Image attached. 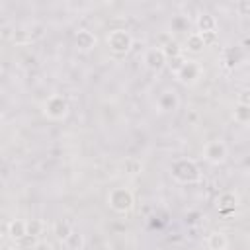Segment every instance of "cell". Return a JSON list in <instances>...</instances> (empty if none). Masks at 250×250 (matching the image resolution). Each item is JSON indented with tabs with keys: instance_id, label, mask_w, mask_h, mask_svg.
Wrapping results in <instances>:
<instances>
[{
	"instance_id": "6da1fadb",
	"label": "cell",
	"mask_w": 250,
	"mask_h": 250,
	"mask_svg": "<svg viewBox=\"0 0 250 250\" xmlns=\"http://www.w3.org/2000/svg\"><path fill=\"white\" fill-rule=\"evenodd\" d=\"M170 172H172V178L180 184H197V182H201V170L191 158H180V160L172 162Z\"/></svg>"
},
{
	"instance_id": "7a4b0ae2",
	"label": "cell",
	"mask_w": 250,
	"mask_h": 250,
	"mask_svg": "<svg viewBox=\"0 0 250 250\" xmlns=\"http://www.w3.org/2000/svg\"><path fill=\"white\" fill-rule=\"evenodd\" d=\"M107 203H109L111 211L123 215V213H129L133 209L135 197H133V191L127 188H113L107 195Z\"/></svg>"
},
{
	"instance_id": "3957f363",
	"label": "cell",
	"mask_w": 250,
	"mask_h": 250,
	"mask_svg": "<svg viewBox=\"0 0 250 250\" xmlns=\"http://www.w3.org/2000/svg\"><path fill=\"white\" fill-rule=\"evenodd\" d=\"M107 47L115 55H125L133 47V35L127 29H111L107 35Z\"/></svg>"
},
{
	"instance_id": "277c9868",
	"label": "cell",
	"mask_w": 250,
	"mask_h": 250,
	"mask_svg": "<svg viewBox=\"0 0 250 250\" xmlns=\"http://www.w3.org/2000/svg\"><path fill=\"white\" fill-rule=\"evenodd\" d=\"M43 113L49 119H55V121L66 117V113H68V100L64 96H61V94L49 96L45 100V104H43Z\"/></svg>"
},
{
	"instance_id": "5b68a950",
	"label": "cell",
	"mask_w": 250,
	"mask_h": 250,
	"mask_svg": "<svg viewBox=\"0 0 250 250\" xmlns=\"http://www.w3.org/2000/svg\"><path fill=\"white\" fill-rule=\"evenodd\" d=\"M229 156V148L223 141H209L205 146H203V158L211 164H223Z\"/></svg>"
},
{
	"instance_id": "8992f818",
	"label": "cell",
	"mask_w": 250,
	"mask_h": 250,
	"mask_svg": "<svg viewBox=\"0 0 250 250\" xmlns=\"http://www.w3.org/2000/svg\"><path fill=\"white\" fill-rule=\"evenodd\" d=\"M143 62H145V66H146L148 70L158 72V70H162V68L166 66L168 57L164 55L162 47H150V49L145 51V55H143Z\"/></svg>"
},
{
	"instance_id": "52a82bcc",
	"label": "cell",
	"mask_w": 250,
	"mask_h": 250,
	"mask_svg": "<svg viewBox=\"0 0 250 250\" xmlns=\"http://www.w3.org/2000/svg\"><path fill=\"white\" fill-rule=\"evenodd\" d=\"M176 78H178V82H182V84H186V86L195 84V82L201 78V64H199L197 61L188 59V62L182 66V70L176 74Z\"/></svg>"
},
{
	"instance_id": "ba28073f",
	"label": "cell",
	"mask_w": 250,
	"mask_h": 250,
	"mask_svg": "<svg viewBox=\"0 0 250 250\" xmlns=\"http://www.w3.org/2000/svg\"><path fill=\"white\" fill-rule=\"evenodd\" d=\"M238 203H240V197H238V193H234V191H223V193H219V197H217V201H215L219 213L225 215V217H230V215L236 211Z\"/></svg>"
},
{
	"instance_id": "9c48e42d",
	"label": "cell",
	"mask_w": 250,
	"mask_h": 250,
	"mask_svg": "<svg viewBox=\"0 0 250 250\" xmlns=\"http://www.w3.org/2000/svg\"><path fill=\"white\" fill-rule=\"evenodd\" d=\"M74 45H76L78 51L90 53V51L98 45V39H96V35H94L90 29H78L76 35H74Z\"/></svg>"
},
{
	"instance_id": "30bf717a",
	"label": "cell",
	"mask_w": 250,
	"mask_h": 250,
	"mask_svg": "<svg viewBox=\"0 0 250 250\" xmlns=\"http://www.w3.org/2000/svg\"><path fill=\"white\" fill-rule=\"evenodd\" d=\"M156 104H158V109H160V111H174V109H178V105H180V98H178V94H176L174 90H164V92L158 96Z\"/></svg>"
},
{
	"instance_id": "8fae6325",
	"label": "cell",
	"mask_w": 250,
	"mask_h": 250,
	"mask_svg": "<svg viewBox=\"0 0 250 250\" xmlns=\"http://www.w3.org/2000/svg\"><path fill=\"white\" fill-rule=\"evenodd\" d=\"M6 230H8V236L16 242L27 238V221H21V219H12L8 225H6Z\"/></svg>"
},
{
	"instance_id": "7c38bea8",
	"label": "cell",
	"mask_w": 250,
	"mask_h": 250,
	"mask_svg": "<svg viewBox=\"0 0 250 250\" xmlns=\"http://www.w3.org/2000/svg\"><path fill=\"white\" fill-rule=\"evenodd\" d=\"M195 27H197V33H209V31H217V20L215 16L203 12V14H197L195 18Z\"/></svg>"
},
{
	"instance_id": "4fadbf2b",
	"label": "cell",
	"mask_w": 250,
	"mask_h": 250,
	"mask_svg": "<svg viewBox=\"0 0 250 250\" xmlns=\"http://www.w3.org/2000/svg\"><path fill=\"white\" fill-rule=\"evenodd\" d=\"M207 45H205V41H203V37H201V33H189L188 37H186V43H184V49L188 51V53H191V55H199V53H203V49H205Z\"/></svg>"
},
{
	"instance_id": "5bb4252c",
	"label": "cell",
	"mask_w": 250,
	"mask_h": 250,
	"mask_svg": "<svg viewBox=\"0 0 250 250\" xmlns=\"http://www.w3.org/2000/svg\"><path fill=\"white\" fill-rule=\"evenodd\" d=\"M72 232H74V230H72L70 221H66V219H57V221L53 223V234L57 236V240L66 242Z\"/></svg>"
},
{
	"instance_id": "9a60e30c",
	"label": "cell",
	"mask_w": 250,
	"mask_h": 250,
	"mask_svg": "<svg viewBox=\"0 0 250 250\" xmlns=\"http://www.w3.org/2000/svg\"><path fill=\"white\" fill-rule=\"evenodd\" d=\"M227 246H229V238H227L225 232H221V230L209 232V236H207V250H227Z\"/></svg>"
},
{
	"instance_id": "2e32d148",
	"label": "cell",
	"mask_w": 250,
	"mask_h": 250,
	"mask_svg": "<svg viewBox=\"0 0 250 250\" xmlns=\"http://www.w3.org/2000/svg\"><path fill=\"white\" fill-rule=\"evenodd\" d=\"M232 117H234V121L240 123V125H250V105L236 104V105H234V111H232Z\"/></svg>"
},
{
	"instance_id": "e0dca14e",
	"label": "cell",
	"mask_w": 250,
	"mask_h": 250,
	"mask_svg": "<svg viewBox=\"0 0 250 250\" xmlns=\"http://www.w3.org/2000/svg\"><path fill=\"white\" fill-rule=\"evenodd\" d=\"M162 51H164V55H166L168 59L178 57V55H184V47H180V43L174 41V39H168V41L162 45Z\"/></svg>"
},
{
	"instance_id": "ac0fdd59",
	"label": "cell",
	"mask_w": 250,
	"mask_h": 250,
	"mask_svg": "<svg viewBox=\"0 0 250 250\" xmlns=\"http://www.w3.org/2000/svg\"><path fill=\"white\" fill-rule=\"evenodd\" d=\"M12 41H14L16 45H27V43H33V37H31V33H29V27L16 29V33H14Z\"/></svg>"
},
{
	"instance_id": "d6986e66",
	"label": "cell",
	"mask_w": 250,
	"mask_h": 250,
	"mask_svg": "<svg viewBox=\"0 0 250 250\" xmlns=\"http://www.w3.org/2000/svg\"><path fill=\"white\" fill-rule=\"evenodd\" d=\"M121 166H123V170H125L129 176H137V174H141V170H143V164H141V160H137V158H125V162H123Z\"/></svg>"
},
{
	"instance_id": "ffe728a7",
	"label": "cell",
	"mask_w": 250,
	"mask_h": 250,
	"mask_svg": "<svg viewBox=\"0 0 250 250\" xmlns=\"http://www.w3.org/2000/svg\"><path fill=\"white\" fill-rule=\"evenodd\" d=\"M188 62V59H186V55H178V57H172V59H168V62H166V66L170 68V72H174V74H178L180 70H182V66Z\"/></svg>"
},
{
	"instance_id": "44dd1931",
	"label": "cell",
	"mask_w": 250,
	"mask_h": 250,
	"mask_svg": "<svg viewBox=\"0 0 250 250\" xmlns=\"http://www.w3.org/2000/svg\"><path fill=\"white\" fill-rule=\"evenodd\" d=\"M43 221L41 219H31V221H27V236H31V238H35V236H39L41 232H43Z\"/></svg>"
},
{
	"instance_id": "7402d4cb",
	"label": "cell",
	"mask_w": 250,
	"mask_h": 250,
	"mask_svg": "<svg viewBox=\"0 0 250 250\" xmlns=\"http://www.w3.org/2000/svg\"><path fill=\"white\" fill-rule=\"evenodd\" d=\"M64 244H66L70 250H80V248H82V244H84V238H82V234H80V232H72V234H70V238H68Z\"/></svg>"
},
{
	"instance_id": "603a6c76",
	"label": "cell",
	"mask_w": 250,
	"mask_h": 250,
	"mask_svg": "<svg viewBox=\"0 0 250 250\" xmlns=\"http://www.w3.org/2000/svg\"><path fill=\"white\" fill-rule=\"evenodd\" d=\"M236 12H238V16L250 18V0H238L236 2Z\"/></svg>"
},
{
	"instance_id": "cb8c5ba5",
	"label": "cell",
	"mask_w": 250,
	"mask_h": 250,
	"mask_svg": "<svg viewBox=\"0 0 250 250\" xmlns=\"http://www.w3.org/2000/svg\"><path fill=\"white\" fill-rule=\"evenodd\" d=\"M236 104H242V105H250V88H244L236 94Z\"/></svg>"
},
{
	"instance_id": "d4e9b609",
	"label": "cell",
	"mask_w": 250,
	"mask_h": 250,
	"mask_svg": "<svg viewBox=\"0 0 250 250\" xmlns=\"http://www.w3.org/2000/svg\"><path fill=\"white\" fill-rule=\"evenodd\" d=\"M14 33H16V27H12L10 23H4V25H2V29H0L2 39H12V37H14Z\"/></svg>"
},
{
	"instance_id": "484cf974",
	"label": "cell",
	"mask_w": 250,
	"mask_h": 250,
	"mask_svg": "<svg viewBox=\"0 0 250 250\" xmlns=\"http://www.w3.org/2000/svg\"><path fill=\"white\" fill-rule=\"evenodd\" d=\"M201 37H203V41H205V45L209 47V45H213V43L217 41V31H209V33H201Z\"/></svg>"
},
{
	"instance_id": "4316f807",
	"label": "cell",
	"mask_w": 250,
	"mask_h": 250,
	"mask_svg": "<svg viewBox=\"0 0 250 250\" xmlns=\"http://www.w3.org/2000/svg\"><path fill=\"white\" fill-rule=\"evenodd\" d=\"M4 250H20V248H14V246H6Z\"/></svg>"
}]
</instances>
